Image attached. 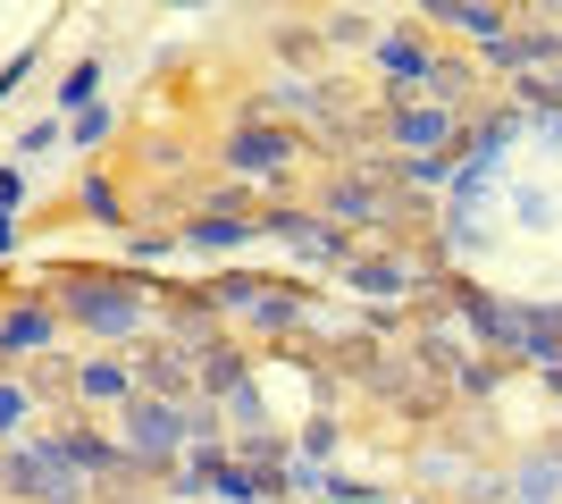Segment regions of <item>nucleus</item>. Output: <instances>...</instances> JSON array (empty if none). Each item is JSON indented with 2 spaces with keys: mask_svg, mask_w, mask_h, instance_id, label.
<instances>
[{
  "mask_svg": "<svg viewBox=\"0 0 562 504\" xmlns=\"http://www.w3.org/2000/svg\"><path fill=\"white\" fill-rule=\"evenodd\" d=\"M43 345H50V312H43V303H18V312L0 320V354H9V361L43 354Z\"/></svg>",
  "mask_w": 562,
  "mask_h": 504,
  "instance_id": "obj_9",
  "label": "nucleus"
},
{
  "mask_svg": "<svg viewBox=\"0 0 562 504\" xmlns=\"http://www.w3.org/2000/svg\"><path fill=\"white\" fill-rule=\"evenodd\" d=\"M202 471H211V488H218L227 504H260V480H252V471H235V462H202Z\"/></svg>",
  "mask_w": 562,
  "mask_h": 504,
  "instance_id": "obj_16",
  "label": "nucleus"
},
{
  "mask_svg": "<svg viewBox=\"0 0 562 504\" xmlns=\"http://www.w3.org/2000/svg\"><path fill=\"white\" fill-rule=\"evenodd\" d=\"M50 144H68V126H59V119H43V126H25V135H18V160H43Z\"/></svg>",
  "mask_w": 562,
  "mask_h": 504,
  "instance_id": "obj_17",
  "label": "nucleus"
},
{
  "mask_svg": "<svg viewBox=\"0 0 562 504\" xmlns=\"http://www.w3.org/2000/svg\"><path fill=\"white\" fill-rule=\"evenodd\" d=\"M218 303H227V312H252L260 328H294V320H303L294 294H269V287H252V278H218Z\"/></svg>",
  "mask_w": 562,
  "mask_h": 504,
  "instance_id": "obj_4",
  "label": "nucleus"
},
{
  "mask_svg": "<svg viewBox=\"0 0 562 504\" xmlns=\"http://www.w3.org/2000/svg\"><path fill=\"white\" fill-rule=\"evenodd\" d=\"M269 236V219H244V211H211V219H193L186 244H202V253H227V244H252Z\"/></svg>",
  "mask_w": 562,
  "mask_h": 504,
  "instance_id": "obj_7",
  "label": "nucleus"
},
{
  "mask_svg": "<svg viewBox=\"0 0 562 504\" xmlns=\"http://www.w3.org/2000/svg\"><path fill=\"white\" fill-rule=\"evenodd\" d=\"M76 395H85V404H126V395H135V370H117V361H85V370H76Z\"/></svg>",
  "mask_w": 562,
  "mask_h": 504,
  "instance_id": "obj_11",
  "label": "nucleus"
},
{
  "mask_svg": "<svg viewBox=\"0 0 562 504\" xmlns=\"http://www.w3.org/2000/svg\"><path fill=\"white\" fill-rule=\"evenodd\" d=\"M412 9H428V0H412Z\"/></svg>",
  "mask_w": 562,
  "mask_h": 504,
  "instance_id": "obj_24",
  "label": "nucleus"
},
{
  "mask_svg": "<svg viewBox=\"0 0 562 504\" xmlns=\"http://www.w3.org/2000/svg\"><path fill=\"white\" fill-rule=\"evenodd\" d=\"M59 303H68L93 336H135L143 328V287H126V278H68Z\"/></svg>",
  "mask_w": 562,
  "mask_h": 504,
  "instance_id": "obj_2",
  "label": "nucleus"
},
{
  "mask_svg": "<svg viewBox=\"0 0 562 504\" xmlns=\"http://www.w3.org/2000/svg\"><path fill=\"white\" fill-rule=\"evenodd\" d=\"M428 18L462 25V34H479V43H495V34H504V9H487V0H428Z\"/></svg>",
  "mask_w": 562,
  "mask_h": 504,
  "instance_id": "obj_12",
  "label": "nucleus"
},
{
  "mask_svg": "<svg viewBox=\"0 0 562 504\" xmlns=\"http://www.w3.org/2000/svg\"><path fill=\"white\" fill-rule=\"evenodd\" d=\"M378 68L395 85H446V59H428L420 43H378Z\"/></svg>",
  "mask_w": 562,
  "mask_h": 504,
  "instance_id": "obj_8",
  "label": "nucleus"
},
{
  "mask_svg": "<svg viewBox=\"0 0 562 504\" xmlns=\"http://www.w3.org/2000/svg\"><path fill=\"white\" fill-rule=\"evenodd\" d=\"M336 269H345L352 294H403V269L395 261H336Z\"/></svg>",
  "mask_w": 562,
  "mask_h": 504,
  "instance_id": "obj_13",
  "label": "nucleus"
},
{
  "mask_svg": "<svg viewBox=\"0 0 562 504\" xmlns=\"http://www.w3.org/2000/svg\"><path fill=\"white\" fill-rule=\"evenodd\" d=\"M9 244H18V227H9V211H0V253H9Z\"/></svg>",
  "mask_w": 562,
  "mask_h": 504,
  "instance_id": "obj_23",
  "label": "nucleus"
},
{
  "mask_svg": "<svg viewBox=\"0 0 562 504\" xmlns=\"http://www.w3.org/2000/svg\"><path fill=\"white\" fill-rule=\"evenodd\" d=\"M269 236L294 244V253H311V261H345V236L319 227V219H303V211H269Z\"/></svg>",
  "mask_w": 562,
  "mask_h": 504,
  "instance_id": "obj_5",
  "label": "nucleus"
},
{
  "mask_svg": "<svg viewBox=\"0 0 562 504\" xmlns=\"http://www.w3.org/2000/svg\"><path fill=\"white\" fill-rule=\"evenodd\" d=\"M25 68H34V51H18V59L0 68V101H9V93H18V85H25Z\"/></svg>",
  "mask_w": 562,
  "mask_h": 504,
  "instance_id": "obj_22",
  "label": "nucleus"
},
{
  "mask_svg": "<svg viewBox=\"0 0 562 504\" xmlns=\"http://www.w3.org/2000/svg\"><path fill=\"white\" fill-rule=\"evenodd\" d=\"M9 496H34V504H85V480L93 471H76L68 446L59 437H34V446H9Z\"/></svg>",
  "mask_w": 562,
  "mask_h": 504,
  "instance_id": "obj_1",
  "label": "nucleus"
},
{
  "mask_svg": "<svg viewBox=\"0 0 562 504\" xmlns=\"http://www.w3.org/2000/svg\"><path fill=\"white\" fill-rule=\"evenodd\" d=\"M101 135H110V110H101V101L68 119V144H101Z\"/></svg>",
  "mask_w": 562,
  "mask_h": 504,
  "instance_id": "obj_19",
  "label": "nucleus"
},
{
  "mask_svg": "<svg viewBox=\"0 0 562 504\" xmlns=\"http://www.w3.org/2000/svg\"><path fill=\"white\" fill-rule=\"evenodd\" d=\"M328 211H336V219H378V211H386V193H378V186H336Z\"/></svg>",
  "mask_w": 562,
  "mask_h": 504,
  "instance_id": "obj_15",
  "label": "nucleus"
},
{
  "mask_svg": "<svg viewBox=\"0 0 562 504\" xmlns=\"http://www.w3.org/2000/svg\"><path fill=\"white\" fill-rule=\"evenodd\" d=\"M126 437H135V462H168L186 437H202V421H186L160 395H126Z\"/></svg>",
  "mask_w": 562,
  "mask_h": 504,
  "instance_id": "obj_3",
  "label": "nucleus"
},
{
  "mask_svg": "<svg viewBox=\"0 0 562 504\" xmlns=\"http://www.w3.org/2000/svg\"><path fill=\"white\" fill-rule=\"evenodd\" d=\"M76 202H85V211H93L101 227H117V219H126V211H117V193H110V177H93V186L76 193Z\"/></svg>",
  "mask_w": 562,
  "mask_h": 504,
  "instance_id": "obj_18",
  "label": "nucleus"
},
{
  "mask_svg": "<svg viewBox=\"0 0 562 504\" xmlns=\"http://www.w3.org/2000/svg\"><path fill=\"white\" fill-rule=\"evenodd\" d=\"M294 160V144H285L278 126H244V135H227V168H252V177H269V168Z\"/></svg>",
  "mask_w": 562,
  "mask_h": 504,
  "instance_id": "obj_6",
  "label": "nucleus"
},
{
  "mask_svg": "<svg viewBox=\"0 0 562 504\" xmlns=\"http://www.w3.org/2000/svg\"><path fill=\"white\" fill-rule=\"evenodd\" d=\"M395 144H412V152H446V144H453L446 101H437V110H403V119H395Z\"/></svg>",
  "mask_w": 562,
  "mask_h": 504,
  "instance_id": "obj_10",
  "label": "nucleus"
},
{
  "mask_svg": "<svg viewBox=\"0 0 562 504\" xmlns=\"http://www.w3.org/2000/svg\"><path fill=\"white\" fill-rule=\"evenodd\" d=\"M93 101H101V59H85V68H68V85H59V110L76 119V110H93Z\"/></svg>",
  "mask_w": 562,
  "mask_h": 504,
  "instance_id": "obj_14",
  "label": "nucleus"
},
{
  "mask_svg": "<svg viewBox=\"0 0 562 504\" xmlns=\"http://www.w3.org/2000/svg\"><path fill=\"white\" fill-rule=\"evenodd\" d=\"M18 202H25V160L0 168V211H18Z\"/></svg>",
  "mask_w": 562,
  "mask_h": 504,
  "instance_id": "obj_21",
  "label": "nucleus"
},
{
  "mask_svg": "<svg viewBox=\"0 0 562 504\" xmlns=\"http://www.w3.org/2000/svg\"><path fill=\"white\" fill-rule=\"evenodd\" d=\"M25 404H34L25 387H0V437H9V429H18V421H25Z\"/></svg>",
  "mask_w": 562,
  "mask_h": 504,
  "instance_id": "obj_20",
  "label": "nucleus"
}]
</instances>
